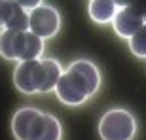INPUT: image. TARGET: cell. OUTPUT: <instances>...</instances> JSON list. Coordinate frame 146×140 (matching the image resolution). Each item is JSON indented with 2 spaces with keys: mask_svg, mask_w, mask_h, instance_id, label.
Returning a JSON list of instances; mask_svg holds the SVG:
<instances>
[{
  "mask_svg": "<svg viewBox=\"0 0 146 140\" xmlns=\"http://www.w3.org/2000/svg\"><path fill=\"white\" fill-rule=\"evenodd\" d=\"M101 74L91 61L80 59L68 65L59 78L55 95L66 106H80L99 91Z\"/></svg>",
  "mask_w": 146,
  "mask_h": 140,
  "instance_id": "obj_1",
  "label": "cell"
},
{
  "mask_svg": "<svg viewBox=\"0 0 146 140\" xmlns=\"http://www.w3.org/2000/svg\"><path fill=\"white\" fill-rule=\"evenodd\" d=\"M146 25V0H133L131 4L119 8L112 21L114 32L129 40L137 30Z\"/></svg>",
  "mask_w": 146,
  "mask_h": 140,
  "instance_id": "obj_6",
  "label": "cell"
},
{
  "mask_svg": "<svg viewBox=\"0 0 146 140\" xmlns=\"http://www.w3.org/2000/svg\"><path fill=\"white\" fill-rule=\"evenodd\" d=\"M63 74V66L55 59H29L17 63L13 70V85L25 95L55 91Z\"/></svg>",
  "mask_w": 146,
  "mask_h": 140,
  "instance_id": "obj_2",
  "label": "cell"
},
{
  "mask_svg": "<svg viewBox=\"0 0 146 140\" xmlns=\"http://www.w3.org/2000/svg\"><path fill=\"white\" fill-rule=\"evenodd\" d=\"M137 135L135 116L123 108H114L103 114L99 121L101 140H133Z\"/></svg>",
  "mask_w": 146,
  "mask_h": 140,
  "instance_id": "obj_5",
  "label": "cell"
},
{
  "mask_svg": "<svg viewBox=\"0 0 146 140\" xmlns=\"http://www.w3.org/2000/svg\"><path fill=\"white\" fill-rule=\"evenodd\" d=\"M44 53V38L29 28H4L0 32V55L6 61L40 59Z\"/></svg>",
  "mask_w": 146,
  "mask_h": 140,
  "instance_id": "obj_4",
  "label": "cell"
},
{
  "mask_svg": "<svg viewBox=\"0 0 146 140\" xmlns=\"http://www.w3.org/2000/svg\"><path fill=\"white\" fill-rule=\"evenodd\" d=\"M15 2H19V4L23 6V8H25V10H34V8H38V6L42 4L44 0H15Z\"/></svg>",
  "mask_w": 146,
  "mask_h": 140,
  "instance_id": "obj_11",
  "label": "cell"
},
{
  "mask_svg": "<svg viewBox=\"0 0 146 140\" xmlns=\"http://www.w3.org/2000/svg\"><path fill=\"white\" fill-rule=\"evenodd\" d=\"M11 133L15 140H61L63 127L53 114L38 108H19L11 119Z\"/></svg>",
  "mask_w": 146,
  "mask_h": 140,
  "instance_id": "obj_3",
  "label": "cell"
},
{
  "mask_svg": "<svg viewBox=\"0 0 146 140\" xmlns=\"http://www.w3.org/2000/svg\"><path fill=\"white\" fill-rule=\"evenodd\" d=\"M0 28H29V10L15 0H0Z\"/></svg>",
  "mask_w": 146,
  "mask_h": 140,
  "instance_id": "obj_8",
  "label": "cell"
},
{
  "mask_svg": "<svg viewBox=\"0 0 146 140\" xmlns=\"http://www.w3.org/2000/svg\"><path fill=\"white\" fill-rule=\"evenodd\" d=\"M118 10L119 8L114 0H89V6H87L89 17L95 23H99V25L112 23L116 13H118Z\"/></svg>",
  "mask_w": 146,
  "mask_h": 140,
  "instance_id": "obj_9",
  "label": "cell"
},
{
  "mask_svg": "<svg viewBox=\"0 0 146 140\" xmlns=\"http://www.w3.org/2000/svg\"><path fill=\"white\" fill-rule=\"evenodd\" d=\"M127 42H129L131 53L137 55V57H141V59H144L146 57V25L141 28V30H137Z\"/></svg>",
  "mask_w": 146,
  "mask_h": 140,
  "instance_id": "obj_10",
  "label": "cell"
},
{
  "mask_svg": "<svg viewBox=\"0 0 146 140\" xmlns=\"http://www.w3.org/2000/svg\"><path fill=\"white\" fill-rule=\"evenodd\" d=\"M61 28V15L53 6L40 4L29 11V30H33L40 38H53Z\"/></svg>",
  "mask_w": 146,
  "mask_h": 140,
  "instance_id": "obj_7",
  "label": "cell"
},
{
  "mask_svg": "<svg viewBox=\"0 0 146 140\" xmlns=\"http://www.w3.org/2000/svg\"><path fill=\"white\" fill-rule=\"evenodd\" d=\"M116 4H118V8H123V6H127V4H131L133 0H114Z\"/></svg>",
  "mask_w": 146,
  "mask_h": 140,
  "instance_id": "obj_12",
  "label": "cell"
}]
</instances>
